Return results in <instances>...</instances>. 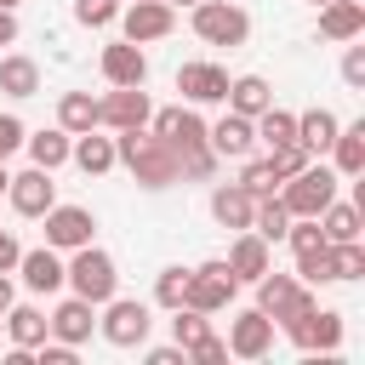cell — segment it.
Instances as JSON below:
<instances>
[{"label": "cell", "mask_w": 365, "mask_h": 365, "mask_svg": "<svg viewBox=\"0 0 365 365\" xmlns=\"http://www.w3.org/2000/svg\"><path fill=\"white\" fill-rule=\"evenodd\" d=\"M177 91L188 103H222L228 97V68H217V63H182L177 68Z\"/></svg>", "instance_id": "2e32d148"}, {"label": "cell", "mask_w": 365, "mask_h": 365, "mask_svg": "<svg viewBox=\"0 0 365 365\" xmlns=\"http://www.w3.org/2000/svg\"><path fill=\"white\" fill-rule=\"evenodd\" d=\"M331 171L336 177H359L365 171V120H354V125H336V137H331Z\"/></svg>", "instance_id": "7402d4cb"}, {"label": "cell", "mask_w": 365, "mask_h": 365, "mask_svg": "<svg viewBox=\"0 0 365 365\" xmlns=\"http://www.w3.org/2000/svg\"><path fill=\"white\" fill-rule=\"evenodd\" d=\"M148 114H154V103L143 86H114L108 97H97V125H108V131H137V125H148Z\"/></svg>", "instance_id": "ba28073f"}, {"label": "cell", "mask_w": 365, "mask_h": 365, "mask_svg": "<svg viewBox=\"0 0 365 365\" xmlns=\"http://www.w3.org/2000/svg\"><path fill=\"white\" fill-rule=\"evenodd\" d=\"M17 274H23V285H29L34 297H51V291H63V257H57L51 245H34V251H23V257H17Z\"/></svg>", "instance_id": "e0dca14e"}, {"label": "cell", "mask_w": 365, "mask_h": 365, "mask_svg": "<svg viewBox=\"0 0 365 365\" xmlns=\"http://www.w3.org/2000/svg\"><path fill=\"white\" fill-rule=\"evenodd\" d=\"M257 308L285 331L297 314H308V308H314V291H308L297 274H274V268H268V274L257 279Z\"/></svg>", "instance_id": "5b68a950"}, {"label": "cell", "mask_w": 365, "mask_h": 365, "mask_svg": "<svg viewBox=\"0 0 365 365\" xmlns=\"http://www.w3.org/2000/svg\"><path fill=\"white\" fill-rule=\"evenodd\" d=\"M6 182H11V171H6V160H0V194H6Z\"/></svg>", "instance_id": "681fc988"}, {"label": "cell", "mask_w": 365, "mask_h": 365, "mask_svg": "<svg viewBox=\"0 0 365 365\" xmlns=\"http://www.w3.org/2000/svg\"><path fill=\"white\" fill-rule=\"evenodd\" d=\"M188 359H200V365H222V359H228V342H222V336H211V331H205V336H200V342H194V348H188Z\"/></svg>", "instance_id": "7bdbcfd3"}, {"label": "cell", "mask_w": 365, "mask_h": 365, "mask_svg": "<svg viewBox=\"0 0 365 365\" xmlns=\"http://www.w3.org/2000/svg\"><path fill=\"white\" fill-rule=\"evenodd\" d=\"M40 222H46V245L51 251H74V245H86L97 234V217L86 205H51Z\"/></svg>", "instance_id": "4fadbf2b"}, {"label": "cell", "mask_w": 365, "mask_h": 365, "mask_svg": "<svg viewBox=\"0 0 365 365\" xmlns=\"http://www.w3.org/2000/svg\"><path fill=\"white\" fill-rule=\"evenodd\" d=\"M234 291H240V279H234V268H228L222 257H211V262H200V268H188V291H182V308H200V314H217V308H228V302H234Z\"/></svg>", "instance_id": "8992f818"}, {"label": "cell", "mask_w": 365, "mask_h": 365, "mask_svg": "<svg viewBox=\"0 0 365 365\" xmlns=\"http://www.w3.org/2000/svg\"><path fill=\"white\" fill-rule=\"evenodd\" d=\"M177 154H188V148H205V120L194 114V108H177V125H171V137H165Z\"/></svg>", "instance_id": "836d02e7"}, {"label": "cell", "mask_w": 365, "mask_h": 365, "mask_svg": "<svg viewBox=\"0 0 365 365\" xmlns=\"http://www.w3.org/2000/svg\"><path fill=\"white\" fill-rule=\"evenodd\" d=\"M63 285L74 291V297H86V302H108L114 291H120V268H114V257L103 251V245H74V257L63 262Z\"/></svg>", "instance_id": "7a4b0ae2"}, {"label": "cell", "mask_w": 365, "mask_h": 365, "mask_svg": "<svg viewBox=\"0 0 365 365\" xmlns=\"http://www.w3.org/2000/svg\"><path fill=\"white\" fill-rule=\"evenodd\" d=\"M11 40H17V17L0 6V46H11Z\"/></svg>", "instance_id": "7dc6e473"}, {"label": "cell", "mask_w": 365, "mask_h": 365, "mask_svg": "<svg viewBox=\"0 0 365 365\" xmlns=\"http://www.w3.org/2000/svg\"><path fill=\"white\" fill-rule=\"evenodd\" d=\"M114 160H120L143 188H171V182H182V154H177L165 137H154L148 125L114 131Z\"/></svg>", "instance_id": "6da1fadb"}, {"label": "cell", "mask_w": 365, "mask_h": 365, "mask_svg": "<svg viewBox=\"0 0 365 365\" xmlns=\"http://www.w3.org/2000/svg\"><path fill=\"white\" fill-rule=\"evenodd\" d=\"M222 262L234 268V279H240V285H245V279L257 285V279L274 268V262H268V240H257L251 228H240V234H234V245H228V257H222Z\"/></svg>", "instance_id": "ffe728a7"}, {"label": "cell", "mask_w": 365, "mask_h": 365, "mask_svg": "<svg viewBox=\"0 0 365 365\" xmlns=\"http://www.w3.org/2000/svg\"><path fill=\"white\" fill-rule=\"evenodd\" d=\"M143 359H148V365H188V348H177V342H165V348H148Z\"/></svg>", "instance_id": "f6af8a7d"}, {"label": "cell", "mask_w": 365, "mask_h": 365, "mask_svg": "<svg viewBox=\"0 0 365 365\" xmlns=\"http://www.w3.org/2000/svg\"><path fill=\"white\" fill-rule=\"evenodd\" d=\"M359 34H365V0H325L319 6V40L348 46Z\"/></svg>", "instance_id": "ac0fdd59"}, {"label": "cell", "mask_w": 365, "mask_h": 365, "mask_svg": "<svg viewBox=\"0 0 365 365\" xmlns=\"http://www.w3.org/2000/svg\"><path fill=\"white\" fill-rule=\"evenodd\" d=\"M182 291H188V268H182V262L160 268V279H154V302H160V308H182Z\"/></svg>", "instance_id": "8d00e7d4"}, {"label": "cell", "mask_w": 365, "mask_h": 365, "mask_svg": "<svg viewBox=\"0 0 365 365\" xmlns=\"http://www.w3.org/2000/svg\"><path fill=\"white\" fill-rule=\"evenodd\" d=\"M205 143H211V154H217V160H245V154L257 148V125H251L245 114H234V108H228L217 125H205Z\"/></svg>", "instance_id": "5bb4252c"}, {"label": "cell", "mask_w": 365, "mask_h": 365, "mask_svg": "<svg viewBox=\"0 0 365 365\" xmlns=\"http://www.w3.org/2000/svg\"><path fill=\"white\" fill-rule=\"evenodd\" d=\"M23 137H29V125H23L17 114H0V160H11V154L23 148Z\"/></svg>", "instance_id": "b9f144b4"}, {"label": "cell", "mask_w": 365, "mask_h": 365, "mask_svg": "<svg viewBox=\"0 0 365 365\" xmlns=\"http://www.w3.org/2000/svg\"><path fill=\"white\" fill-rule=\"evenodd\" d=\"M285 228H291V211L279 205V194H262V200H257V211H251V234H257V240H268V245H279V240H285Z\"/></svg>", "instance_id": "f546056e"}, {"label": "cell", "mask_w": 365, "mask_h": 365, "mask_svg": "<svg viewBox=\"0 0 365 365\" xmlns=\"http://www.w3.org/2000/svg\"><path fill=\"white\" fill-rule=\"evenodd\" d=\"M336 125H342V120H336L331 108H302V114H297V143H302L308 154H325L331 137H336Z\"/></svg>", "instance_id": "83f0119b"}, {"label": "cell", "mask_w": 365, "mask_h": 365, "mask_svg": "<svg viewBox=\"0 0 365 365\" xmlns=\"http://www.w3.org/2000/svg\"><path fill=\"white\" fill-rule=\"evenodd\" d=\"M17 257H23L17 234H6V228H0V274H17Z\"/></svg>", "instance_id": "bcb514c9"}, {"label": "cell", "mask_w": 365, "mask_h": 365, "mask_svg": "<svg viewBox=\"0 0 365 365\" xmlns=\"http://www.w3.org/2000/svg\"><path fill=\"white\" fill-rule=\"evenodd\" d=\"M285 336H291L297 348H308V354H314V348H319V354H336V348H342V314L314 302L308 314H297V319L285 325Z\"/></svg>", "instance_id": "30bf717a"}, {"label": "cell", "mask_w": 365, "mask_h": 365, "mask_svg": "<svg viewBox=\"0 0 365 365\" xmlns=\"http://www.w3.org/2000/svg\"><path fill=\"white\" fill-rule=\"evenodd\" d=\"M23 148H29V160H34L40 171H57V165L68 160L74 137H68L63 125H46V131H29V137H23Z\"/></svg>", "instance_id": "484cf974"}, {"label": "cell", "mask_w": 365, "mask_h": 365, "mask_svg": "<svg viewBox=\"0 0 365 365\" xmlns=\"http://www.w3.org/2000/svg\"><path fill=\"white\" fill-rule=\"evenodd\" d=\"M240 188H245L251 200H262V194H279V171H274L268 160H251V154H245V165H240Z\"/></svg>", "instance_id": "d6a6232c"}, {"label": "cell", "mask_w": 365, "mask_h": 365, "mask_svg": "<svg viewBox=\"0 0 365 365\" xmlns=\"http://www.w3.org/2000/svg\"><path fill=\"white\" fill-rule=\"evenodd\" d=\"M46 325H51V336L57 342H86L91 331H97V302H86V297H63L51 314H46Z\"/></svg>", "instance_id": "9a60e30c"}, {"label": "cell", "mask_w": 365, "mask_h": 365, "mask_svg": "<svg viewBox=\"0 0 365 365\" xmlns=\"http://www.w3.org/2000/svg\"><path fill=\"white\" fill-rule=\"evenodd\" d=\"M171 23H177V6H165V0H125V6H120V29H125L131 46L165 40Z\"/></svg>", "instance_id": "8fae6325"}, {"label": "cell", "mask_w": 365, "mask_h": 365, "mask_svg": "<svg viewBox=\"0 0 365 365\" xmlns=\"http://www.w3.org/2000/svg\"><path fill=\"white\" fill-rule=\"evenodd\" d=\"M120 6H125V0H120Z\"/></svg>", "instance_id": "db71d44e"}, {"label": "cell", "mask_w": 365, "mask_h": 365, "mask_svg": "<svg viewBox=\"0 0 365 365\" xmlns=\"http://www.w3.org/2000/svg\"><path fill=\"white\" fill-rule=\"evenodd\" d=\"M228 354L234 359H268L274 354V319L262 314V308H245V314H234L228 319Z\"/></svg>", "instance_id": "9c48e42d"}, {"label": "cell", "mask_w": 365, "mask_h": 365, "mask_svg": "<svg viewBox=\"0 0 365 365\" xmlns=\"http://www.w3.org/2000/svg\"><path fill=\"white\" fill-rule=\"evenodd\" d=\"M97 331H103V342L108 348H143L148 342V331H154V308L148 302H137V297H108L103 302V319H97Z\"/></svg>", "instance_id": "277c9868"}, {"label": "cell", "mask_w": 365, "mask_h": 365, "mask_svg": "<svg viewBox=\"0 0 365 365\" xmlns=\"http://www.w3.org/2000/svg\"><path fill=\"white\" fill-rule=\"evenodd\" d=\"M251 125H257V143H268V148L297 143V114H285V108H274V103H268V108H262Z\"/></svg>", "instance_id": "1f68e13d"}, {"label": "cell", "mask_w": 365, "mask_h": 365, "mask_svg": "<svg viewBox=\"0 0 365 365\" xmlns=\"http://www.w3.org/2000/svg\"><path fill=\"white\" fill-rule=\"evenodd\" d=\"M0 319H6V331H11V348H40V342L51 336L46 308H34V302H11Z\"/></svg>", "instance_id": "44dd1931"}, {"label": "cell", "mask_w": 365, "mask_h": 365, "mask_svg": "<svg viewBox=\"0 0 365 365\" xmlns=\"http://www.w3.org/2000/svg\"><path fill=\"white\" fill-rule=\"evenodd\" d=\"M103 80L108 86H143L148 80V57H143V46H131V40H120V46H103Z\"/></svg>", "instance_id": "d6986e66"}, {"label": "cell", "mask_w": 365, "mask_h": 365, "mask_svg": "<svg viewBox=\"0 0 365 365\" xmlns=\"http://www.w3.org/2000/svg\"><path fill=\"white\" fill-rule=\"evenodd\" d=\"M120 17V0H74V23L80 29H108Z\"/></svg>", "instance_id": "f35d334b"}, {"label": "cell", "mask_w": 365, "mask_h": 365, "mask_svg": "<svg viewBox=\"0 0 365 365\" xmlns=\"http://www.w3.org/2000/svg\"><path fill=\"white\" fill-rule=\"evenodd\" d=\"M0 6H6V11H17V6H23V0H0Z\"/></svg>", "instance_id": "f907efd6"}, {"label": "cell", "mask_w": 365, "mask_h": 365, "mask_svg": "<svg viewBox=\"0 0 365 365\" xmlns=\"http://www.w3.org/2000/svg\"><path fill=\"white\" fill-rule=\"evenodd\" d=\"M251 211H257V200L240 188V182H222V188H211V217L222 222V228H251Z\"/></svg>", "instance_id": "cb8c5ba5"}, {"label": "cell", "mask_w": 365, "mask_h": 365, "mask_svg": "<svg viewBox=\"0 0 365 365\" xmlns=\"http://www.w3.org/2000/svg\"><path fill=\"white\" fill-rule=\"evenodd\" d=\"M234 114H245V120H257L268 103H274V86L262 80V74H240V80H228V97H222Z\"/></svg>", "instance_id": "d4e9b609"}, {"label": "cell", "mask_w": 365, "mask_h": 365, "mask_svg": "<svg viewBox=\"0 0 365 365\" xmlns=\"http://www.w3.org/2000/svg\"><path fill=\"white\" fill-rule=\"evenodd\" d=\"M297 279H302V285H325V279H331V240H325L319 251H302V257H297Z\"/></svg>", "instance_id": "74e56055"}, {"label": "cell", "mask_w": 365, "mask_h": 365, "mask_svg": "<svg viewBox=\"0 0 365 365\" xmlns=\"http://www.w3.org/2000/svg\"><path fill=\"white\" fill-rule=\"evenodd\" d=\"M165 6H194V0H165Z\"/></svg>", "instance_id": "816d5d0a"}, {"label": "cell", "mask_w": 365, "mask_h": 365, "mask_svg": "<svg viewBox=\"0 0 365 365\" xmlns=\"http://www.w3.org/2000/svg\"><path fill=\"white\" fill-rule=\"evenodd\" d=\"M194 34H200L205 46H245L251 17H245L234 0H194Z\"/></svg>", "instance_id": "52a82bcc"}, {"label": "cell", "mask_w": 365, "mask_h": 365, "mask_svg": "<svg viewBox=\"0 0 365 365\" xmlns=\"http://www.w3.org/2000/svg\"><path fill=\"white\" fill-rule=\"evenodd\" d=\"M57 125H63L68 137L91 131V125H97V97H91V91H63V97H57Z\"/></svg>", "instance_id": "f1b7e54d"}, {"label": "cell", "mask_w": 365, "mask_h": 365, "mask_svg": "<svg viewBox=\"0 0 365 365\" xmlns=\"http://www.w3.org/2000/svg\"><path fill=\"white\" fill-rule=\"evenodd\" d=\"M68 160H74V165H80L86 177H103V171H114V165H120V160H114V137H97V125L74 137Z\"/></svg>", "instance_id": "603a6c76"}, {"label": "cell", "mask_w": 365, "mask_h": 365, "mask_svg": "<svg viewBox=\"0 0 365 365\" xmlns=\"http://www.w3.org/2000/svg\"><path fill=\"white\" fill-rule=\"evenodd\" d=\"M336 182H342V177H336L331 165L308 160L297 177H285V182H279V205H285L291 217H319V211L336 200Z\"/></svg>", "instance_id": "3957f363"}, {"label": "cell", "mask_w": 365, "mask_h": 365, "mask_svg": "<svg viewBox=\"0 0 365 365\" xmlns=\"http://www.w3.org/2000/svg\"><path fill=\"white\" fill-rule=\"evenodd\" d=\"M205 331H211V319H205L200 308H171V342H177V348H194Z\"/></svg>", "instance_id": "d590c367"}, {"label": "cell", "mask_w": 365, "mask_h": 365, "mask_svg": "<svg viewBox=\"0 0 365 365\" xmlns=\"http://www.w3.org/2000/svg\"><path fill=\"white\" fill-rule=\"evenodd\" d=\"M211 171H217V154H211V143H205V148H188V154H182V177H188V182H205Z\"/></svg>", "instance_id": "60d3db41"}, {"label": "cell", "mask_w": 365, "mask_h": 365, "mask_svg": "<svg viewBox=\"0 0 365 365\" xmlns=\"http://www.w3.org/2000/svg\"><path fill=\"white\" fill-rule=\"evenodd\" d=\"M342 80H348L354 91H365V46H348V51H342Z\"/></svg>", "instance_id": "ee69618b"}, {"label": "cell", "mask_w": 365, "mask_h": 365, "mask_svg": "<svg viewBox=\"0 0 365 365\" xmlns=\"http://www.w3.org/2000/svg\"><path fill=\"white\" fill-rule=\"evenodd\" d=\"M314 6H325V0H314Z\"/></svg>", "instance_id": "f5cc1de1"}, {"label": "cell", "mask_w": 365, "mask_h": 365, "mask_svg": "<svg viewBox=\"0 0 365 365\" xmlns=\"http://www.w3.org/2000/svg\"><path fill=\"white\" fill-rule=\"evenodd\" d=\"M365 274V245L359 240H336L331 245V279H359Z\"/></svg>", "instance_id": "e575fe53"}, {"label": "cell", "mask_w": 365, "mask_h": 365, "mask_svg": "<svg viewBox=\"0 0 365 365\" xmlns=\"http://www.w3.org/2000/svg\"><path fill=\"white\" fill-rule=\"evenodd\" d=\"M17 302V285H11V274H0V314Z\"/></svg>", "instance_id": "c3c4849f"}, {"label": "cell", "mask_w": 365, "mask_h": 365, "mask_svg": "<svg viewBox=\"0 0 365 365\" xmlns=\"http://www.w3.org/2000/svg\"><path fill=\"white\" fill-rule=\"evenodd\" d=\"M0 91L6 97H34L40 91V63L23 57V51H6L0 57Z\"/></svg>", "instance_id": "4316f807"}, {"label": "cell", "mask_w": 365, "mask_h": 365, "mask_svg": "<svg viewBox=\"0 0 365 365\" xmlns=\"http://www.w3.org/2000/svg\"><path fill=\"white\" fill-rule=\"evenodd\" d=\"M6 200H11L17 217H46V211L57 205V182H51V171L29 165V171H17V177L6 182Z\"/></svg>", "instance_id": "7c38bea8"}, {"label": "cell", "mask_w": 365, "mask_h": 365, "mask_svg": "<svg viewBox=\"0 0 365 365\" xmlns=\"http://www.w3.org/2000/svg\"><path fill=\"white\" fill-rule=\"evenodd\" d=\"M308 160H314V154H308L302 143H279V148H268V165L279 171V182H285V177H297V171H302Z\"/></svg>", "instance_id": "ab89813d"}, {"label": "cell", "mask_w": 365, "mask_h": 365, "mask_svg": "<svg viewBox=\"0 0 365 365\" xmlns=\"http://www.w3.org/2000/svg\"><path fill=\"white\" fill-rule=\"evenodd\" d=\"M314 222H319V234H325L331 245H336V240H359V205H354V200H331Z\"/></svg>", "instance_id": "4dcf8cb0"}]
</instances>
